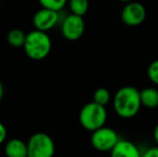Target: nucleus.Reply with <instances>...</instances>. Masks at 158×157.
I'll use <instances>...</instances> for the list:
<instances>
[{"instance_id":"obj_1","label":"nucleus","mask_w":158,"mask_h":157,"mask_svg":"<svg viewBox=\"0 0 158 157\" xmlns=\"http://www.w3.org/2000/svg\"><path fill=\"white\" fill-rule=\"evenodd\" d=\"M113 107L119 118H133L139 113L142 107L140 92L133 86H123L115 94Z\"/></svg>"},{"instance_id":"obj_2","label":"nucleus","mask_w":158,"mask_h":157,"mask_svg":"<svg viewBox=\"0 0 158 157\" xmlns=\"http://www.w3.org/2000/svg\"><path fill=\"white\" fill-rule=\"evenodd\" d=\"M24 50L30 59L42 60L50 54L52 50V41L46 32L37 29L32 30L27 34Z\"/></svg>"},{"instance_id":"obj_3","label":"nucleus","mask_w":158,"mask_h":157,"mask_svg":"<svg viewBox=\"0 0 158 157\" xmlns=\"http://www.w3.org/2000/svg\"><path fill=\"white\" fill-rule=\"evenodd\" d=\"M106 118H108V113L106 107L98 105L94 101L86 103L81 109L79 115L82 127L92 132L103 127Z\"/></svg>"},{"instance_id":"obj_4","label":"nucleus","mask_w":158,"mask_h":157,"mask_svg":"<svg viewBox=\"0 0 158 157\" xmlns=\"http://www.w3.org/2000/svg\"><path fill=\"white\" fill-rule=\"evenodd\" d=\"M28 157H53L55 154V143L53 139L44 132L32 134L27 142Z\"/></svg>"},{"instance_id":"obj_5","label":"nucleus","mask_w":158,"mask_h":157,"mask_svg":"<svg viewBox=\"0 0 158 157\" xmlns=\"http://www.w3.org/2000/svg\"><path fill=\"white\" fill-rule=\"evenodd\" d=\"M119 140L117 132L106 126L93 131L90 137L93 147L99 152H111Z\"/></svg>"},{"instance_id":"obj_6","label":"nucleus","mask_w":158,"mask_h":157,"mask_svg":"<svg viewBox=\"0 0 158 157\" xmlns=\"http://www.w3.org/2000/svg\"><path fill=\"white\" fill-rule=\"evenodd\" d=\"M85 31V22L83 17L70 14L63 21L61 34L69 41L79 40Z\"/></svg>"},{"instance_id":"obj_7","label":"nucleus","mask_w":158,"mask_h":157,"mask_svg":"<svg viewBox=\"0 0 158 157\" xmlns=\"http://www.w3.org/2000/svg\"><path fill=\"white\" fill-rule=\"evenodd\" d=\"M146 17V10L140 2L131 1L126 3L122 11V21L124 24L130 27L141 25Z\"/></svg>"},{"instance_id":"obj_8","label":"nucleus","mask_w":158,"mask_h":157,"mask_svg":"<svg viewBox=\"0 0 158 157\" xmlns=\"http://www.w3.org/2000/svg\"><path fill=\"white\" fill-rule=\"evenodd\" d=\"M59 21V12L42 8L32 17V24L35 28L40 31L46 32L54 28Z\"/></svg>"},{"instance_id":"obj_9","label":"nucleus","mask_w":158,"mask_h":157,"mask_svg":"<svg viewBox=\"0 0 158 157\" xmlns=\"http://www.w3.org/2000/svg\"><path fill=\"white\" fill-rule=\"evenodd\" d=\"M110 153L111 157H142L137 145L128 140H119Z\"/></svg>"},{"instance_id":"obj_10","label":"nucleus","mask_w":158,"mask_h":157,"mask_svg":"<svg viewBox=\"0 0 158 157\" xmlns=\"http://www.w3.org/2000/svg\"><path fill=\"white\" fill-rule=\"evenodd\" d=\"M4 153L6 157H28L27 143L21 139H11L6 143Z\"/></svg>"},{"instance_id":"obj_11","label":"nucleus","mask_w":158,"mask_h":157,"mask_svg":"<svg viewBox=\"0 0 158 157\" xmlns=\"http://www.w3.org/2000/svg\"><path fill=\"white\" fill-rule=\"evenodd\" d=\"M140 99L143 107L155 109L158 107V90L154 87H146L140 92Z\"/></svg>"},{"instance_id":"obj_12","label":"nucleus","mask_w":158,"mask_h":157,"mask_svg":"<svg viewBox=\"0 0 158 157\" xmlns=\"http://www.w3.org/2000/svg\"><path fill=\"white\" fill-rule=\"evenodd\" d=\"M26 37H27V34H25L23 30L12 29L9 31L8 36H6V40H8L10 45L14 46V48H21L25 44Z\"/></svg>"},{"instance_id":"obj_13","label":"nucleus","mask_w":158,"mask_h":157,"mask_svg":"<svg viewBox=\"0 0 158 157\" xmlns=\"http://www.w3.org/2000/svg\"><path fill=\"white\" fill-rule=\"evenodd\" d=\"M69 8L72 14L83 17L87 13L89 2L88 0H69Z\"/></svg>"},{"instance_id":"obj_14","label":"nucleus","mask_w":158,"mask_h":157,"mask_svg":"<svg viewBox=\"0 0 158 157\" xmlns=\"http://www.w3.org/2000/svg\"><path fill=\"white\" fill-rule=\"evenodd\" d=\"M110 100H111V94L106 88L100 87L95 90L94 98H93V101H94V102L106 107V105L110 102Z\"/></svg>"},{"instance_id":"obj_15","label":"nucleus","mask_w":158,"mask_h":157,"mask_svg":"<svg viewBox=\"0 0 158 157\" xmlns=\"http://www.w3.org/2000/svg\"><path fill=\"white\" fill-rule=\"evenodd\" d=\"M42 8L59 12L66 6L67 0H39Z\"/></svg>"},{"instance_id":"obj_16","label":"nucleus","mask_w":158,"mask_h":157,"mask_svg":"<svg viewBox=\"0 0 158 157\" xmlns=\"http://www.w3.org/2000/svg\"><path fill=\"white\" fill-rule=\"evenodd\" d=\"M148 76L151 82L158 85V59H155L150 64L148 68Z\"/></svg>"},{"instance_id":"obj_17","label":"nucleus","mask_w":158,"mask_h":157,"mask_svg":"<svg viewBox=\"0 0 158 157\" xmlns=\"http://www.w3.org/2000/svg\"><path fill=\"white\" fill-rule=\"evenodd\" d=\"M142 157H158V147H153L148 149L143 153Z\"/></svg>"},{"instance_id":"obj_18","label":"nucleus","mask_w":158,"mask_h":157,"mask_svg":"<svg viewBox=\"0 0 158 157\" xmlns=\"http://www.w3.org/2000/svg\"><path fill=\"white\" fill-rule=\"evenodd\" d=\"M6 134H8V131H6V126L0 122V144H2V143L6 141Z\"/></svg>"},{"instance_id":"obj_19","label":"nucleus","mask_w":158,"mask_h":157,"mask_svg":"<svg viewBox=\"0 0 158 157\" xmlns=\"http://www.w3.org/2000/svg\"><path fill=\"white\" fill-rule=\"evenodd\" d=\"M153 137H154L155 143H156V145L158 147V124L155 126V128H154V131H153Z\"/></svg>"},{"instance_id":"obj_20","label":"nucleus","mask_w":158,"mask_h":157,"mask_svg":"<svg viewBox=\"0 0 158 157\" xmlns=\"http://www.w3.org/2000/svg\"><path fill=\"white\" fill-rule=\"evenodd\" d=\"M3 93H4L3 85H2V83H1V82H0V100H1L2 97H3Z\"/></svg>"},{"instance_id":"obj_21","label":"nucleus","mask_w":158,"mask_h":157,"mask_svg":"<svg viewBox=\"0 0 158 157\" xmlns=\"http://www.w3.org/2000/svg\"><path fill=\"white\" fill-rule=\"evenodd\" d=\"M118 1H122V2H126V3H128V2H131V1H133V0H118Z\"/></svg>"},{"instance_id":"obj_22","label":"nucleus","mask_w":158,"mask_h":157,"mask_svg":"<svg viewBox=\"0 0 158 157\" xmlns=\"http://www.w3.org/2000/svg\"><path fill=\"white\" fill-rule=\"evenodd\" d=\"M0 3H1V0H0Z\"/></svg>"}]
</instances>
